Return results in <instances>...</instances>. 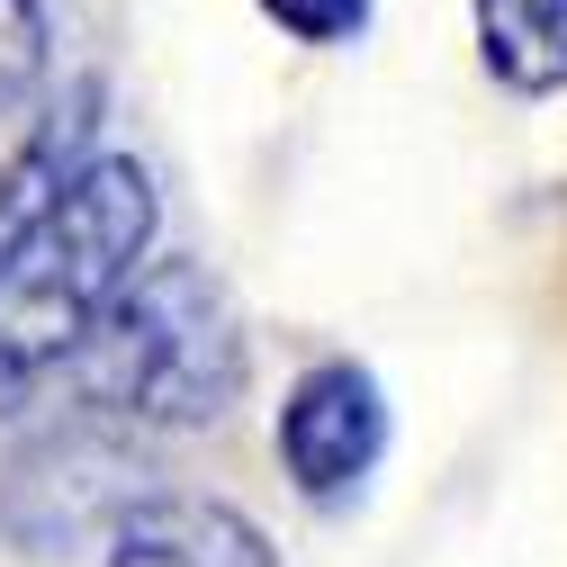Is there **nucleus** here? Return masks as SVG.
<instances>
[{
    "label": "nucleus",
    "mask_w": 567,
    "mask_h": 567,
    "mask_svg": "<svg viewBox=\"0 0 567 567\" xmlns=\"http://www.w3.org/2000/svg\"><path fill=\"white\" fill-rule=\"evenodd\" d=\"M261 10L289 28L298 45H342V37L370 28V0H261Z\"/></svg>",
    "instance_id": "nucleus-9"
},
{
    "label": "nucleus",
    "mask_w": 567,
    "mask_h": 567,
    "mask_svg": "<svg viewBox=\"0 0 567 567\" xmlns=\"http://www.w3.org/2000/svg\"><path fill=\"white\" fill-rule=\"evenodd\" d=\"M163 477L145 460V442L126 423L73 414V423H45L10 451L0 468V540L19 558H63V549H109L117 523L135 505H154Z\"/></svg>",
    "instance_id": "nucleus-3"
},
{
    "label": "nucleus",
    "mask_w": 567,
    "mask_h": 567,
    "mask_svg": "<svg viewBox=\"0 0 567 567\" xmlns=\"http://www.w3.org/2000/svg\"><path fill=\"white\" fill-rule=\"evenodd\" d=\"M54 63V28H45V0H0V117H10Z\"/></svg>",
    "instance_id": "nucleus-8"
},
{
    "label": "nucleus",
    "mask_w": 567,
    "mask_h": 567,
    "mask_svg": "<svg viewBox=\"0 0 567 567\" xmlns=\"http://www.w3.org/2000/svg\"><path fill=\"white\" fill-rule=\"evenodd\" d=\"M100 567H279V549H270V532L244 505H226V495L163 486L154 505H135L117 523Z\"/></svg>",
    "instance_id": "nucleus-5"
},
{
    "label": "nucleus",
    "mask_w": 567,
    "mask_h": 567,
    "mask_svg": "<svg viewBox=\"0 0 567 567\" xmlns=\"http://www.w3.org/2000/svg\"><path fill=\"white\" fill-rule=\"evenodd\" d=\"M244 316L226 279H207V261H154L73 361L82 414L126 423V433H207L244 405Z\"/></svg>",
    "instance_id": "nucleus-2"
},
{
    "label": "nucleus",
    "mask_w": 567,
    "mask_h": 567,
    "mask_svg": "<svg viewBox=\"0 0 567 567\" xmlns=\"http://www.w3.org/2000/svg\"><path fill=\"white\" fill-rule=\"evenodd\" d=\"M91 135H100V82H73V100H63L28 145L10 154V172H0V270H10V252L63 207V189L100 163Z\"/></svg>",
    "instance_id": "nucleus-6"
},
{
    "label": "nucleus",
    "mask_w": 567,
    "mask_h": 567,
    "mask_svg": "<svg viewBox=\"0 0 567 567\" xmlns=\"http://www.w3.org/2000/svg\"><path fill=\"white\" fill-rule=\"evenodd\" d=\"M154 226H163L154 172L135 154H100L73 189H63L54 217L10 252V270H0V423H10L54 370L73 379V361L109 324V307L154 270L145 261Z\"/></svg>",
    "instance_id": "nucleus-1"
},
{
    "label": "nucleus",
    "mask_w": 567,
    "mask_h": 567,
    "mask_svg": "<svg viewBox=\"0 0 567 567\" xmlns=\"http://www.w3.org/2000/svg\"><path fill=\"white\" fill-rule=\"evenodd\" d=\"M477 54L523 100L567 91V0H477Z\"/></svg>",
    "instance_id": "nucleus-7"
},
{
    "label": "nucleus",
    "mask_w": 567,
    "mask_h": 567,
    "mask_svg": "<svg viewBox=\"0 0 567 567\" xmlns=\"http://www.w3.org/2000/svg\"><path fill=\"white\" fill-rule=\"evenodd\" d=\"M270 451H279V477H289L307 505H351L370 486L379 451H388V396L361 361H316L298 370V388L279 396V423H270Z\"/></svg>",
    "instance_id": "nucleus-4"
}]
</instances>
